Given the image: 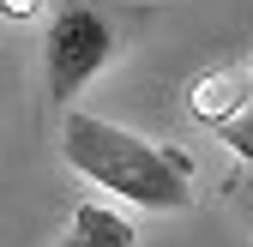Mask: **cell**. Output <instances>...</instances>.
<instances>
[{"label":"cell","mask_w":253,"mask_h":247,"mask_svg":"<svg viewBox=\"0 0 253 247\" xmlns=\"http://www.w3.org/2000/svg\"><path fill=\"white\" fill-rule=\"evenodd\" d=\"M217 139H223L235 157L253 169V115H241V121H229V127H217Z\"/></svg>","instance_id":"5b68a950"},{"label":"cell","mask_w":253,"mask_h":247,"mask_svg":"<svg viewBox=\"0 0 253 247\" xmlns=\"http://www.w3.org/2000/svg\"><path fill=\"white\" fill-rule=\"evenodd\" d=\"M241 199H247V217H253V169H247V187H241Z\"/></svg>","instance_id":"52a82bcc"},{"label":"cell","mask_w":253,"mask_h":247,"mask_svg":"<svg viewBox=\"0 0 253 247\" xmlns=\"http://www.w3.org/2000/svg\"><path fill=\"white\" fill-rule=\"evenodd\" d=\"M60 157L103 193L139 205V211H193V157L181 145H151L139 133L97 115L60 121Z\"/></svg>","instance_id":"6da1fadb"},{"label":"cell","mask_w":253,"mask_h":247,"mask_svg":"<svg viewBox=\"0 0 253 247\" xmlns=\"http://www.w3.org/2000/svg\"><path fill=\"white\" fill-rule=\"evenodd\" d=\"M253 67H211L193 90H187V109H193V121H205V127H229V121L253 115Z\"/></svg>","instance_id":"3957f363"},{"label":"cell","mask_w":253,"mask_h":247,"mask_svg":"<svg viewBox=\"0 0 253 247\" xmlns=\"http://www.w3.org/2000/svg\"><path fill=\"white\" fill-rule=\"evenodd\" d=\"M54 247H139L133 223L121 211H103V205H73V223Z\"/></svg>","instance_id":"277c9868"},{"label":"cell","mask_w":253,"mask_h":247,"mask_svg":"<svg viewBox=\"0 0 253 247\" xmlns=\"http://www.w3.org/2000/svg\"><path fill=\"white\" fill-rule=\"evenodd\" d=\"M115 54V24L90 6V0H67L54 18H48V42H42V60H48V103L67 109L79 90L109 67Z\"/></svg>","instance_id":"7a4b0ae2"},{"label":"cell","mask_w":253,"mask_h":247,"mask_svg":"<svg viewBox=\"0 0 253 247\" xmlns=\"http://www.w3.org/2000/svg\"><path fill=\"white\" fill-rule=\"evenodd\" d=\"M42 0H0V18H37Z\"/></svg>","instance_id":"8992f818"}]
</instances>
